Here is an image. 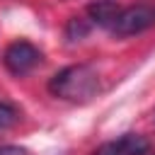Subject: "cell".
<instances>
[{"label": "cell", "instance_id": "cell-1", "mask_svg": "<svg viewBox=\"0 0 155 155\" xmlns=\"http://www.w3.org/2000/svg\"><path fill=\"white\" fill-rule=\"evenodd\" d=\"M48 92L58 99L82 104V102H90L99 92V75L87 63L68 65L48 80Z\"/></svg>", "mask_w": 155, "mask_h": 155}, {"label": "cell", "instance_id": "cell-2", "mask_svg": "<svg viewBox=\"0 0 155 155\" xmlns=\"http://www.w3.org/2000/svg\"><path fill=\"white\" fill-rule=\"evenodd\" d=\"M150 27H155V5H145V2L119 10L116 19L111 22V31L116 36H133Z\"/></svg>", "mask_w": 155, "mask_h": 155}, {"label": "cell", "instance_id": "cell-3", "mask_svg": "<svg viewBox=\"0 0 155 155\" xmlns=\"http://www.w3.org/2000/svg\"><path fill=\"white\" fill-rule=\"evenodd\" d=\"M2 63L12 75H27L41 63V51L31 41H15L5 48Z\"/></svg>", "mask_w": 155, "mask_h": 155}, {"label": "cell", "instance_id": "cell-4", "mask_svg": "<svg viewBox=\"0 0 155 155\" xmlns=\"http://www.w3.org/2000/svg\"><path fill=\"white\" fill-rule=\"evenodd\" d=\"M153 153H155V148L145 136L126 133L119 140H109V143L99 145L92 155H153Z\"/></svg>", "mask_w": 155, "mask_h": 155}, {"label": "cell", "instance_id": "cell-5", "mask_svg": "<svg viewBox=\"0 0 155 155\" xmlns=\"http://www.w3.org/2000/svg\"><path fill=\"white\" fill-rule=\"evenodd\" d=\"M119 2L116 0H94L90 7H87V15H90V19L94 22V24H99V27H111V22L116 19V15H119Z\"/></svg>", "mask_w": 155, "mask_h": 155}, {"label": "cell", "instance_id": "cell-6", "mask_svg": "<svg viewBox=\"0 0 155 155\" xmlns=\"http://www.w3.org/2000/svg\"><path fill=\"white\" fill-rule=\"evenodd\" d=\"M87 31H90V22L85 17H73L68 22V29H65V34H68L70 41H78V39L87 36Z\"/></svg>", "mask_w": 155, "mask_h": 155}, {"label": "cell", "instance_id": "cell-7", "mask_svg": "<svg viewBox=\"0 0 155 155\" xmlns=\"http://www.w3.org/2000/svg\"><path fill=\"white\" fill-rule=\"evenodd\" d=\"M17 119H19L17 109H15L12 104H7V102H0V128H7V126H12Z\"/></svg>", "mask_w": 155, "mask_h": 155}, {"label": "cell", "instance_id": "cell-8", "mask_svg": "<svg viewBox=\"0 0 155 155\" xmlns=\"http://www.w3.org/2000/svg\"><path fill=\"white\" fill-rule=\"evenodd\" d=\"M0 155H27V150L19 145H0Z\"/></svg>", "mask_w": 155, "mask_h": 155}]
</instances>
